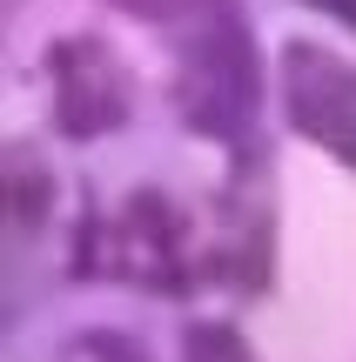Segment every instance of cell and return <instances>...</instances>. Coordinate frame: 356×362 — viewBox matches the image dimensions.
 Returning a JSON list of instances; mask_svg holds the SVG:
<instances>
[{
  "instance_id": "obj_1",
  "label": "cell",
  "mask_w": 356,
  "mask_h": 362,
  "mask_svg": "<svg viewBox=\"0 0 356 362\" xmlns=\"http://www.w3.org/2000/svg\"><path fill=\"white\" fill-rule=\"evenodd\" d=\"M175 115L188 134L222 148H249L263 121V54L249 13L236 0H202L195 27L175 47Z\"/></svg>"
},
{
  "instance_id": "obj_2",
  "label": "cell",
  "mask_w": 356,
  "mask_h": 362,
  "mask_svg": "<svg viewBox=\"0 0 356 362\" xmlns=\"http://www.w3.org/2000/svg\"><path fill=\"white\" fill-rule=\"evenodd\" d=\"M74 282H94V275H128V282L155 288V296H188L195 275H209L195 248V221L175 194L161 188H134L121 215H81L74 228V262H67Z\"/></svg>"
},
{
  "instance_id": "obj_3",
  "label": "cell",
  "mask_w": 356,
  "mask_h": 362,
  "mask_svg": "<svg viewBox=\"0 0 356 362\" xmlns=\"http://www.w3.org/2000/svg\"><path fill=\"white\" fill-rule=\"evenodd\" d=\"M47 115L61 141H101V134H121L134 115V74L115 61V47L94 34H61L47 47Z\"/></svg>"
},
{
  "instance_id": "obj_4",
  "label": "cell",
  "mask_w": 356,
  "mask_h": 362,
  "mask_svg": "<svg viewBox=\"0 0 356 362\" xmlns=\"http://www.w3.org/2000/svg\"><path fill=\"white\" fill-rule=\"evenodd\" d=\"M282 115L330 161L356 168V61L316 40H289L282 47Z\"/></svg>"
},
{
  "instance_id": "obj_5",
  "label": "cell",
  "mask_w": 356,
  "mask_h": 362,
  "mask_svg": "<svg viewBox=\"0 0 356 362\" xmlns=\"http://www.w3.org/2000/svg\"><path fill=\"white\" fill-rule=\"evenodd\" d=\"M255 161L263 155H249L242 148V175L222 188V235L209 242V282H222V288H236V296H263L269 288V275H276V202H269V188H249V175H255Z\"/></svg>"
},
{
  "instance_id": "obj_6",
  "label": "cell",
  "mask_w": 356,
  "mask_h": 362,
  "mask_svg": "<svg viewBox=\"0 0 356 362\" xmlns=\"http://www.w3.org/2000/svg\"><path fill=\"white\" fill-rule=\"evenodd\" d=\"M7 215H13V235L47 228V215H54V175L27 141L7 148Z\"/></svg>"
},
{
  "instance_id": "obj_7",
  "label": "cell",
  "mask_w": 356,
  "mask_h": 362,
  "mask_svg": "<svg viewBox=\"0 0 356 362\" xmlns=\"http://www.w3.org/2000/svg\"><path fill=\"white\" fill-rule=\"evenodd\" d=\"M182 356L188 362H255L236 322H188L182 329Z\"/></svg>"
},
{
  "instance_id": "obj_8",
  "label": "cell",
  "mask_w": 356,
  "mask_h": 362,
  "mask_svg": "<svg viewBox=\"0 0 356 362\" xmlns=\"http://www.w3.org/2000/svg\"><path fill=\"white\" fill-rule=\"evenodd\" d=\"M81 356H88V362H148L142 342L121 336V329H94V336H81Z\"/></svg>"
},
{
  "instance_id": "obj_9",
  "label": "cell",
  "mask_w": 356,
  "mask_h": 362,
  "mask_svg": "<svg viewBox=\"0 0 356 362\" xmlns=\"http://www.w3.org/2000/svg\"><path fill=\"white\" fill-rule=\"evenodd\" d=\"M115 13H128V21H182V13H195L202 0H108Z\"/></svg>"
},
{
  "instance_id": "obj_10",
  "label": "cell",
  "mask_w": 356,
  "mask_h": 362,
  "mask_svg": "<svg viewBox=\"0 0 356 362\" xmlns=\"http://www.w3.org/2000/svg\"><path fill=\"white\" fill-rule=\"evenodd\" d=\"M303 7H316V13H330L336 27H350V34H356V0H303Z\"/></svg>"
}]
</instances>
